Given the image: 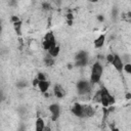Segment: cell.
Instances as JSON below:
<instances>
[{
	"instance_id": "1",
	"label": "cell",
	"mask_w": 131,
	"mask_h": 131,
	"mask_svg": "<svg viewBox=\"0 0 131 131\" xmlns=\"http://www.w3.org/2000/svg\"><path fill=\"white\" fill-rule=\"evenodd\" d=\"M102 76V66L100 64L99 61L94 62V64L92 66V70H91V75H90V80L93 84L98 83L101 79Z\"/></svg>"
},
{
	"instance_id": "2",
	"label": "cell",
	"mask_w": 131,
	"mask_h": 131,
	"mask_svg": "<svg viewBox=\"0 0 131 131\" xmlns=\"http://www.w3.org/2000/svg\"><path fill=\"white\" fill-rule=\"evenodd\" d=\"M100 90H101V104L105 107H108L111 104H114L115 98L108 93V91L104 87H102Z\"/></svg>"
},
{
	"instance_id": "3",
	"label": "cell",
	"mask_w": 131,
	"mask_h": 131,
	"mask_svg": "<svg viewBox=\"0 0 131 131\" xmlns=\"http://www.w3.org/2000/svg\"><path fill=\"white\" fill-rule=\"evenodd\" d=\"M77 90H78V93L80 95H85V94H88L91 90V86H90V83L85 81V80H81L77 83Z\"/></svg>"
},
{
	"instance_id": "4",
	"label": "cell",
	"mask_w": 131,
	"mask_h": 131,
	"mask_svg": "<svg viewBox=\"0 0 131 131\" xmlns=\"http://www.w3.org/2000/svg\"><path fill=\"white\" fill-rule=\"evenodd\" d=\"M54 45H56L54 35H53V33H52V32H49V33H47V34L45 35V37H44L43 47H44V49H45V50H47V51H48V50H49L52 46H54Z\"/></svg>"
},
{
	"instance_id": "5",
	"label": "cell",
	"mask_w": 131,
	"mask_h": 131,
	"mask_svg": "<svg viewBox=\"0 0 131 131\" xmlns=\"http://www.w3.org/2000/svg\"><path fill=\"white\" fill-rule=\"evenodd\" d=\"M75 60H76V66L77 67H83L87 63L88 61V55H87V52L82 50V51H79L77 54H76V57H75Z\"/></svg>"
},
{
	"instance_id": "6",
	"label": "cell",
	"mask_w": 131,
	"mask_h": 131,
	"mask_svg": "<svg viewBox=\"0 0 131 131\" xmlns=\"http://www.w3.org/2000/svg\"><path fill=\"white\" fill-rule=\"evenodd\" d=\"M114 68L119 72V73H122L123 70H124V64H123V60L122 58L118 55V54H114V58H113V61L111 62Z\"/></svg>"
},
{
	"instance_id": "7",
	"label": "cell",
	"mask_w": 131,
	"mask_h": 131,
	"mask_svg": "<svg viewBox=\"0 0 131 131\" xmlns=\"http://www.w3.org/2000/svg\"><path fill=\"white\" fill-rule=\"evenodd\" d=\"M71 111H72V113H73L76 117L84 118V105H83V104H80V103L76 102V103L73 104Z\"/></svg>"
},
{
	"instance_id": "8",
	"label": "cell",
	"mask_w": 131,
	"mask_h": 131,
	"mask_svg": "<svg viewBox=\"0 0 131 131\" xmlns=\"http://www.w3.org/2000/svg\"><path fill=\"white\" fill-rule=\"evenodd\" d=\"M49 111L51 113V119L52 121H56L59 117V114H60V108H59V105L57 103H52L51 105H49Z\"/></svg>"
},
{
	"instance_id": "9",
	"label": "cell",
	"mask_w": 131,
	"mask_h": 131,
	"mask_svg": "<svg viewBox=\"0 0 131 131\" xmlns=\"http://www.w3.org/2000/svg\"><path fill=\"white\" fill-rule=\"evenodd\" d=\"M53 93H54V95H55L57 98H61V97H63V96L66 95V91H64L63 88H62L60 85H58V84H56V85L54 86V88H53Z\"/></svg>"
},
{
	"instance_id": "10",
	"label": "cell",
	"mask_w": 131,
	"mask_h": 131,
	"mask_svg": "<svg viewBox=\"0 0 131 131\" xmlns=\"http://www.w3.org/2000/svg\"><path fill=\"white\" fill-rule=\"evenodd\" d=\"M104 41H105V36L104 35H99L95 40H94V46L95 48H100L103 46L104 44Z\"/></svg>"
},
{
	"instance_id": "11",
	"label": "cell",
	"mask_w": 131,
	"mask_h": 131,
	"mask_svg": "<svg viewBox=\"0 0 131 131\" xmlns=\"http://www.w3.org/2000/svg\"><path fill=\"white\" fill-rule=\"evenodd\" d=\"M38 87H39V89H40L41 92L46 93V91L48 90V87H49V82L46 81V80L39 81V83H38Z\"/></svg>"
},
{
	"instance_id": "12",
	"label": "cell",
	"mask_w": 131,
	"mask_h": 131,
	"mask_svg": "<svg viewBox=\"0 0 131 131\" xmlns=\"http://www.w3.org/2000/svg\"><path fill=\"white\" fill-rule=\"evenodd\" d=\"M59 51H60L59 46H58V45H54V46H52V47L48 50V53H49L50 56L55 57V56H57V55L59 54Z\"/></svg>"
},
{
	"instance_id": "13",
	"label": "cell",
	"mask_w": 131,
	"mask_h": 131,
	"mask_svg": "<svg viewBox=\"0 0 131 131\" xmlns=\"http://www.w3.org/2000/svg\"><path fill=\"white\" fill-rule=\"evenodd\" d=\"M45 128V123L42 118H38L36 121V130L37 131H43Z\"/></svg>"
},
{
	"instance_id": "14",
	"label": "cell",
	"mask_w": 131,
	"mask_h": 131,
	"mask_svg": "<svg viewBox=\"0 0 131 131\" xmlns=\"http://www.w3.org/2000/svg\"><path fill=\"white\" fill-rule=\"evenodd\" d=\"M94 111L90 105H84V118L85 117H91L93 116Z\"/></svg>"
},
{
	"instance_id": "15",
	"label": "cell",
	"mask_w": 131,
	"mask_h": 131,
	"mask_svg": "<svg viewBox=\"0 0 131 131\" xmlns=\"http://www.w3.org/2000/svg\"><path fill=\"white\" fill-rule=\"evenodd\" d=\"M13 27H14V30H15V32H16L18 35H20V27H21V21L19 20V21L13 23Z\"/></svg>"
},
{
	"instance_id": "16",
	"label": "cell",
	"mask_w": 131,
	"mask_h": 131,
	"mask_svg": "<svg viewBox=\"0 0 131 131\" xmlns=\"http://www.w3.org/2000/svg\"><path fill=\"white\" fill-rule=\"evenodd\" d=\"M94 99V101L95 102H101V90H98L96 93H95V95H94V97H93Z\"/></svg>"
},
{
	"instance_id": "17",
	"label": "cell",
	"mask_w": 131,
	"mask_h": 131,
	"mask_svg": "<svg viewBox=\"0 0 131 131\" xmlns=\"http://www.w3.org/2000/svg\"><path fill=\"white\" fill-rule=\"evenodd\" d=\"M45 63H46V66H52V64L54 63V60L52 59V57L47 56V57L45 58Z\"/></svg>"
},
{
	"instance_id": "18",
	"label": "cell",
	"mask_w": 131,
	"mask_h": 131,
	"mask_svg": "<svg viewBox=\"0 0 131 131\" xmlns=\"http://www.w3.org/2000/svg\"><path fill=\"white\" fill-rule=\"evenodd\" d=\"M124 71L128 74H131V63L127 62L126 64H124Z\"/></svg>"
},
{
	"instance_id": "19",
	"label": "cell",
	"mask_w": 131,
	"mask_h": 131,
	"mask_svg": "<svg viewBox=\"0 0 131 131\" xmlns=\"http://www.w3.org/2000/svg\"><path fill=\"white\" fill-rule=\"evenodd\" d=\"M37 79L39 81H43V80H46V77H45V75L43 73H39L38 76H37Z\"/></svg>"
},
{
	"instance_id": "20",
	"label": "cell",
	"mask_w": 131,
	"mask_h": 131,
	"mask_svg": "<svg viewBox=\"0 0 131 131\" xmlns=\"http://www.w3.org/2000/svg\"><path fill=\"white\" fill-rule=\"evenodd\" d=\"M113 58H114V54H107L106 55V60L108 62H112L113 61Z\"/></svg>"
},
{
	"instance_id": "21",
	"label": "cell",
	"mask_w": 131,
	"mask_h": 131,
	"mask_svg": "<svg viewBox=\"0 0 131 131\" xmlns=\"http://www.w3.org/2000/svg\"><path fill=\"white\" fill-rule=\"evenodd\" d=\"M43 8H44L45 10H49V9H50V5H49L48 3H43Z\"/></svg>"
},
{
	"instance_id": "22",
	"label": "cell",
	"mask_w": 131,
	"mask_h": 131,
	"mask_svg": "<svg viewBox=\"0 0 131 131\" xmlns=\"http://www.w3.org/2000/svg\"><path fill=\"white\" fill-rule=\"evenodd\" d=\"M66 16H67V19H69V20H73L74 19V16H73L72 13H68Z\"/></svg>"
},
{
	"instance_id": "23",
	"label": "cell",
	"mask_w": 131,
	"mask_h": 131,
	"mask_svg": "<svg viewBox=\"0 0 131 131\" xmlns=\"http://www.w3.org/2000/svg\"><path fill=\"white\" fill-rule=\"evenodd\" d=\"M11 20H12L13 23H16V21H19V18H18L17 16H12V17H11Z\"/></svg>"
},
{
	"instance_id": "24",
	"label": "cell",
	"mask_w": 131,
	"mask_h": 131,
	"mask_svg": "<svg viewBox=\"0 0 131 131\" xmlns=\"http://www.w3.org/2000/svg\"><path fill=\"white\" fill-rule=\"evenodd\" d=\"M126 99H131V93H127L126 94Z\"/></svg>"
},
{
	"instance_id": "25",
	"label": "cell",
	"mask_w": 131,
	"mask_h": 131,
	"mask_svg": "<svg viewBox=\"0 0 131 131\" xmlns=\"http://www.w3.org/2000/svg\"><path fill=\"white\" fill-rule=\"evenodd\" d=\"M98 19H99L100 21H102V20H103V16H102V15H98Z\"/></svg>"
},
{
	"instance_id": "26",
	"label": "cell",
	"mask_w": 131,
	"mask_h": 131,
	"mask_svg": "<svg viewBox=\"0 0 131 131\" xmlns=\"http://www.w3.org/2000/svg\"><path fill=\"white\" fill-rule=\"evenodd\" d=\"M68 24H69V25H70V26H71V25H72V24H73V20H68Z\"/></svg>"
},
{
	"instance_id": "27",
	"label": "cell",
	"mask_w": 131,
	"mask_h": 131,
	"mask_svg": "<svg viewBox=\"0 0 131 131\" xmlns=\"http://www.w3.org/2000/svg\"><path fill=\"white\" fill-rule=\"evenodd\" d=\"M98 0H90V2H92V3H95V2H97Z\"/></svg>"
}]
</instances>
